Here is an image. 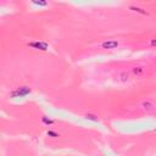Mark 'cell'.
<instances>
[{
    "mask_svg": "<svg viewBox=\"0 0 156 156\" xmlns=\"http://www.w3.org/2000/svg\"><path fill=\"white\" fill-rule=\"evenodd\" d=\"M142 106H143V109H144L146 112L154 111V109H155V104H154V101H151V100H146V101H144Z\"/></svg>",
    "mask_w": 156,
    "mask_h": 156,
    "instance_id": "1",
    "label": "cell"
},
{
    "mask_svg": "<svg viewBox=\"0 0 156 156\" xmlns=\"http://www.w3.org/2000/svg\"><path fill=\"white\" fill-rule=\"evenodd\" d=\"M117 45H118V42H116V40H110V42H104L103 43V48H105V49H113Z\"/></svg>",
    "mask_w": 156,
    "mask_h": 156,
    "instance_id": "2",
    "label": "cell"
},
{
    "mask_svg": "<svg viewBox=\"0 0 156 156\" xmlns=\"http://www.w3.org/2000/svg\"><path fill=\"white\" fill-rule=\"evenodd\" d=\"M144 71H145V68L143 66H135L132 70V72L134 73V75H137V76H140L142 73H144Z\"/></svg>",
    "mask_w": 156,
    "mask_h": 156,
    "instance_id": "3",
    "label": "cell"
},
{
    "mask_svg": "<svg viewBox=\"0 0 156 156\" xmlns=\"http://www.w3.org/2000/svg\"><path fill=\"white\" fill-rule=\"evenodd\" d=\"M118 77H120V80H122V82L129 80V75H128L127 72H121L120 75H118Z\"/></svg>",
    "mask_w": 156,
    "mask_h": 156,
    "instance_id": "4",
    "label": "cell"
}]
</instances>
